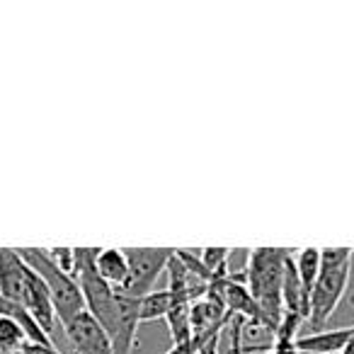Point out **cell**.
<instances>
[{
	"label": "cell",
	"instance_id": "1",
	"mask_svg": "<svg viewBox=\"0 0 354 354\" xmlns=\"http://www.w3.org/2000/svg\"><path fill=\"white\" fill-rule=\"evenodd\" d=\"M289 248H255L248 255L245 279L252 299L265 313L272 333L281 320V281H284L286 260L291 257Z\"/></svg>",
	"mask_w": 354,
	"mask_h": 354
},
{
	"label": "cell",
	"instance_id": "2",
	"mask_svg": "<svg viewBox=\"0 0 354 354\" xmlns=\"http://www.w3.org/2000/svg\"><path fill=\"white\" fill-rule=\"evenodd\" d=\"M352 248H320V272L310 291L308 323L320 330L337 310L352 277Z\"/></svg>",
	"mask_w": 354,
	"mask_h": 354
},
{
	"label": "cell",
	"instance_id": "3",
	"mask_svg": "<svg viewBox=\"0 0 354 354\" xmlns=\"http://www.w3.org/2000/svg\"><path fill=\"white\" fill-rule=\"evenodd\" d=\"M17 252L44 279V284L49 286L51 301H54V308H56V320L61 325L68 323L80 310H85V301L83 294H80L78 281L54 265L46 248H20Z\"/></svg>",
	"mask_w": 354,
	"mask_h": 354
},
{
	"label": "cell",
	"instance_id": "4",
	"mask_svg": "<svg viewBox=\"0 0 354 354\" xmlns=\"http://www.w3.org/2000/svg\"><path fill=\"white\" fill-rule=\"evenodd\" d=\"M124 252L129 260V281L122 291L133 299H143L153 291L156 279L175 255V248H124Z\"/></svg>",
	"mask_w": 354,
	"mask_h": 354
},
{
	"label": "cell",
	"instance_id": "5",
	"mask_svg": "<svg viewBox=\"0 0 354 354\" xmlns=\"http://www.w3.org/2000/svg\"><path fill=\"white\" fill-rule=\"evenodd\" d=\"M64 330L66 337L73 344L75 354H114L109 335L88 310H80L68 323H64Z\"/></svg>",
	"mask_w": 354,
	"mask_h": 354
},
{
	"label": "cell",
	"instance_id": "6",
	"mask_svg": "<svg viewBox=\"0 0 354 354\" xmlns=\"http://www.w3.org/2000/svg\"><path fill=\"white\" fill-rule=\"evenodd\" d=\"M117 291V289H114ZM138 301L133 296L117 291V318H114V330L109 335L114 354H131L138 342Z\"/></svg>",
	"mask_w": 354,
	"mask_h": 354
},
{
	"label": "cell",
	"instance_id": "7",
	"mask_svg": "<svg viewBox=\"0 0 354 354\" xmlns=\"http://www.w3.org/2000/svg\"><path fill=\"white\" fill-rule=\"evenodd\" d=\"M22 306L32 313V318L37 320L41 330L54 339V328H56V308L54 301H51L49 286L44 284L39 274L30 267V274H27V284H25V296H22Z\"/></svg>",
	"mask_w": 354,
	"mask_h": 354
},
{
	"label": "cell",
	"instance_id": "8",
	"mask_svg": "<svg viewBox=\"0 0 354 354\" xmlns=\"http://www.w3.org/2000/svg\"><path fill=\"white\" fill-rule=\"evenodd\" d=\"M30 265L20 257L15 248H0V296L20 301L25 296Z\"/></svg>",
	"mask_w": 354,
	"mask_h": 354
},
{
	"label": "cell",
	"instance_id": "9",
	"mask_svg": "<svg viewBox=\"0 0 354 354\" xmlns=\"http://www.w3.org/2000/svg\"><path fill=\"white\" fill-rule=\"evenodd\" d=\"M281 308L286 313H294L299 318L308 320L310 315V299L304 291L299 279V272L294 265V255L286 260V270H284V281H281Z\"/></svg>",
	"mask_w": 354,
	"mask_h": 354
},
{
	"label": "cell",
	"instance_id": "10",
	"mask_svg": "<svg viewBox=\"0 0 354 354\" xmlns=\"http://www.w3.org/2000/svg\"><path fill=\"white\" fill-rule=\"evenodd\" d=\"M352 337V328L320 330V333L296 337V349L304 354H342Z\"/></svg>",
	"mask_w": 354,
	"mask_h": 354
},
{
	"label": "cell",
	"instance_id": "11",
	"mask_svg": "<svg viewBox=\"0 0 354 354\" xmlns=\"http://www.w3.org/2000/svg\"><path fill=\"white\" fill-rule=\"evenodd\" d=\"M97 272L112 289L122 291L129 281V260L124 248H100L97 252Z\"/></svg>",
	"mask_w": 354,
	"mask_h": 354
},
{
	"label": "cell",
	"instance_id": "12",
	"mask_svg": "<svg viewBox=\"0 0 354 354\" xmlns=\"http://www.w3.org/2000/svg\"><path fill=\"white\" fill-rule=\"evenodd\" d=\"M0 318H8L17 325V328L25 333V337L30 342H41V344H54V339L44 333V330L37 325V320L32 318V313L20 304V301H12L0 296Z\"/></svg>",
	"mask_w": 354,
	"mask_h": 354
},
{
	"label": "cell",
	"instance_id": "13",
	"mask_svg": "<svg viewBox=\"0 0 354 354\" xmlns=\"http://www.w3.org/2000/svg\"><path fill=\"white\" fill-rule=\"evenodd\" d=\"M172 306H175V299H172L170 291L153 289L151 294H146L141 301H138V320H141V323H151V320L167 318Z\"/></svg>",
	"mask_w": 354,
	"mask_h": 354
},
{
	"label": "cell",
	"instance_id": "14",
	"mask_svg": "<svg viewBox=\"0 0 354 354\" xmlns=\"http://www.w3.org/2000/svg\"><path fill=\"white\" fill-rule=\"evenodd\" d=\"M294 265H296V272H299L301 286H304V291L310 299V291H313V284H315V279H318V272H320V248H313V245L301 248Z\"/></svg>",
	"mask_w": 354,
	"mask_h": 354
},
{
	"label": "cell",
	"instance_id": "15",
	"mask_svg": "<svg viewBox=\"0 0 354 354\" xmlns=\"http://www.w3.org/2000/svg\"><path fill=\"white\" fill-rule=\"evenodd\" d=\"M189 306L187 301H175L172 310L167 313V330H170L172 344H183L192 339V318H189Z\"/></svg>",
	"mask_w": 354,
	"mask_h": 354
},
{
	"label": "cell",
	"instance_id": "16",
	"mask_svg": "<svg viewBox=\"0 0 354 354\" xmlns=\"http://www.w3.org/2000/svg\"><path fill=\"white\" fill-rule=\"evenodd\" d=\"M25 342H27L25 333H22L12 320L0 318V352L3 354H17Z\"/></svg>",
	"mask_w": 354,
	"mask_h": 354
},
{
	"label": "cell",
	"instance_id": "17",
	"mask_svg": "<svg viewBox=\"0 0 354 354\" xmlns=\"http://www.w3.org/2000/svg\"><path fill=\"white\" fill-rule=\"evenodd\" d=\"M49 257L54 260V265L59 270H64L66 274L73 277V267H75V248H46Z\"/></svg>",
	"mask_w": 354,
	"mask_h": 354
},
{
	"label": "cell",
	"instance_id": "18",
	"mask_svg": "<svg viewBox=\"0 0 354 354\" xmlns=\"http://www.w3.org/2000/svg\"><path fill=\"white\" fill-rule=\"evenodd\" d=\"M243 335H245V320H231V354H243Z\"/></svg>",
	"mask_w": 354,
	"mask_h": 354
},
{
	"label": "cell",
	"instance_id": "19",
	"mask_svg": "<svg viewBox=\"0 0 354 354\" xmlns=\"http://www.w3.org/2000/svg\"><path fill=\"white\" fill-rule=\"evenodd\" d=\"M20 354H61V352L56 349V344H41V342H30V339H27V342L22 344Z\"/></svg>",
	"mask_w": 354,
	"mask_h": 354
},
{
	"label": "cell",
	"instance_id": "20",
	"mask_svg": "<svg viewBox=\"0 0 354 354\" xmlns=\"http://www.w3.org/2000/svg\"><path fill=\"white\" fill-rule=\"evenodd\" d=\"M342 354H354V328H352V337H349V342H347V347H344Z\"/></svg>",
	"mask_w": 354,
	"mask_h": 354
}]
</instances>
